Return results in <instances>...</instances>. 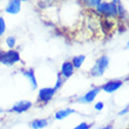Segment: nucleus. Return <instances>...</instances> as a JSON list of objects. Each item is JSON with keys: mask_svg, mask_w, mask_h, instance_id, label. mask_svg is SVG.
<instances>
[{"mask_svg": "<svg viewBox=\"0 0 129 129\" xmlns=\"http://www.w3.org/2000/svg\"><path fill=\"white\" fill-rule=\"evenodd\" d=\"M55 90L53 87H44V88L39 89V93H38V102L39 103H48L52 99L54 98Z\"/></svg>", "mask_w": 129, "mask_h": 129, "instance_id": "4", "label": "nucleus"}, {"mask_svg": "<svg viewBox=\"0 0 129 129\" xmlns=\"http://www.w3.org/2000/svg\"><path fill=\"white\" fill-rule=\"evenodd\" d=\"M3 113H4V109H3V108H0V114H3Z\"/></svg>", "mask_w": 129, "mask_h": 129, "instance_id": "26", "label": "nucleus"}, {"mask_svg": "<svg viewBox=\"0 0 129 129\" xmlns=\"http://www.w3.org/2000/svg\"><path fill=\"white\" fill-rule=\"evenodd\" d=\"M85 60H86V55L79 54V55H75V56H73V59L71 60V62H72V64H73L74 69H79V68L82 67V64H83Z\"/></svg>", "mask_w": 129, "mask_h": 129, "instance_id": "13", "label": "nucleus"}, {"mask_svg": "<svg viewBox=\"0 0 129 129\" xmlns=\"http://www.w3.org/2000/svg\"><path fill=\"white\" fill-rule=\"evenodd\" d=\"M103 108H105V103H103V102H98V103H95V106H94V109L98 110V112H101Z\"/></svg>", "mask_w": 129, "mask_h": 129, "instance_id": "20", "label": "nucleus"}, {"mask_svg": "<svg viewBox=\"0 0 129 129\" xmlns=\"http://www.w3.org/2000/svg\"><path fill=\"white\" fill-rule=\"evenodd\" d=\"M74 67H73V64H72V62L69 61V60H67V61H63L61 64V67H60V73L59 74L61 75L62 78L66 80V79H69L72 76V75L74 74Z\"/></svg>", "mask_w": 129, "mask_h": 129, "instance_id": "8", "label": "nucleus"}, {"mask_svg": "<svg viewBox=\"0 0 129 129\" xmlns=\"http://www.w3.org/2000/svg\"><path fill=\"white\" fill-rule=\"evenodd\" d=\"M108 66H109V58L107 55H101L96 60L93 68L90 69V75L94 76V78H100V76L105 74V72L108 68Z\"/></svg>", "mask_w": 129, "mask_h": 129, "instance_id": "2", "label": "nucleus"}, {"mask_svg": "<svg viewBox=\"0 0 129 129\" xmlns=\"http://www.w3.org/2000/svg\"><path fill=\"white\" fill-rule=\"evenodd\" d=\"M22 75H24L26 79H28V81L31 83V87L32 89H37L38 88V81H37V78H35V73H34V69H25L22 71Z\"/></svg>", "mask_w": 129, "mask_h": 129, "instance_id": "10", "label": "nucleus"}, {"mask_svg": "<svg viewBox=\"0 0 129 129\" xmlns=\"http://www.w3.org/2000/svg\"><path fill=\"white\" fill-rule=\"evenodd\" d=\"M80 1H81L82 4H86V3H87V1H88V0H80Z\"/></svg>", "mask_w": 129, "mask_h": 129, "instance_id": "24", "label": "nucleus"}, {"mask_svg": "<svg viewBox=\"0 0 129 129\" xmlns=\"http://www.w3.org/2000/svg\"><path fill=\"white\" fill-rule=\"evenodd\" d=\"M32 101H28V100H20L18 101L15 105H13V107L10 109V112L12 113H17V114H22V113H26L27 110L32 108Z\"/></svg>", "mask_w": 129, "mask_h": 129, "instance_id": "6", "label": "nucleus"}, {"mask_svg": "<svg viewBox=\"0 0 129 129\" xmlns=\"http://www.w3.org/2000/svg\"><path fill=\"white\" fill-rule=\"evenodd\" d=\"M112 3H114L115 5H117V4L121 3V0H112Z\"/></svg>", "mask_w": 129, "mask_h": 129, "instance_id": "23", "label": "nucleus"}, {"mask_svg": "<svg viewBox=\"0 0 129 129\" xmlns=\"http://www.w3.org/2000/svg\"><path fill=\"white\" fill-rule=\"evenodd\" d=\"M21 11V1L20 0H10L5 7V12L12 15H15Z\"/></svg>", "mask_w": 129, "mask_h": 129, "instance_id": "9", "label": "nucleus"}, {"mask_svg": "<svg viewBox=\"0 0 129 129\" xmlns=\"http://www.w3.org/2000/svg\"><path fill=\"white\" fill-rule=\"evenodd\" d=\"M1 56H3V51L0 49V59H1Z\"/></svg>", "mask_w": 129, "mask_h": 129, "instance_id": "25", "label": "nucleus"}, {"mask_svg": "<svg viewBox=\"0 0 129 129\" xmlns=\"http://www.w3.org/2000/svg\"><path fill=\"white\" fill-rule=\"evenodd\" d=\"M6 32V21L4 19V17H0V37Z\"/></svg>", "mask_w": 129, "mask_h": 129, "instance_id": "18", "label": "nucleus"}, {"mask_svg": "<svg viewBox=\"0 0 129 129\" xmlns=\"http://www.w3.org/2000/svg\"><path fill=\"white\" fill-rule=\"evenodd\" d=\"M21 3H26V1H29V0H20Z\"/></svg>", "mask_w": 129, "mask_h": 129, "instance_id": "27", "label": "nucleus"}, {"mask_svg": "<svg viewBox=\"0 0 129 129\" xmlns=\"http://www.w3.org/2000/svg\"><path fill=\"white\" fill-rule=\"evenodd\" d=\"M21 60L20 53L15 49H8L6 52H3V56L0 59V63H3L4 66L11 67L15 64L17 62H19Z\"/></svg>", "mask_w": 129, "mask_h": 129, "instance_id": "3", "label": "nucleus"}, {"mask_svg": "<svg viewBox=\"0 0 129 129\" xmlns=\"http://www.w3.org/2000/svg\"><path fill=\"white\" fill-rule=\"evenodd\" d=\"M102 1H103V0H88L85 5L86 6H88V7H92V8H95L99 4H101Z\"/></svg>", "mask_w": 129, "mask_h": 129, "instance_id": "17", "label": "nucleus"}, {"mask_svg": "<svg viewBox=\"0 0 129 129\" xmlns=\"http://www.w3.org/2000/svg\"><path fill=\"white\" fill-rule=\"evenodd\" d=\"M76 113V110L73 108H63V109H60V110H58V112L54 114V119L58 120V121H60V120H63L66 119V117H68L69 115H72V114H75Z\"/></svg>", "mask_w": 129, "mask_h": 129, "instance_id": "11", "label": "nucleus"}, {"mask_svg": "<svg viewBox=\"0 0 129 129\" xmlns=\"http://www.w3.org/2000/svg\"><path fill=\"white\" fill-rule=\"evenodd\" d=\"M100 92H101L100 87H94V88H92L90 90H88L85 95H82L81 98H79L78 101L80 102V103H92L96 99V96L99 95Z\"/></svg>", "mask_w": 129, "mask_h": 129, "instance_id": "7", "label": "nucleus"}, {"mask_svg": "<svg viewBox=\"0 0 129 129\" xmlns=\"http://www.w3.org/2000/svg\"><path fill=\"white\" fill-rule=\"evenodd\" d=\"M90 126L92 124H89L87 122H81V123H79L76 127H74L73 129H90Z\"/></svg>", "mask_w": 129, "mask_h": 129, "instance_id": "19", "label": "nucleus"}, {"mask_svg": "<svg viewBox=\"0 0 129 129\" xmlns=\"http://www.w3.org/2000/svg\"><path fill=\"white\" fill-rule=\"evenodd\" d=\"M48 126V120L46 119H35L29 123L32 129H44Z\"/></svg>", "mask_w": 129, "mask_h": 129, "instance_id": "12", "label": "nucleus"}, {"mask_svg": "<svg viewBox=\"0 0 129 129\" xmlns=\"http://www.w3.org/2000/svg\"><path fill=\"white\" fill-rule=\"evenodd\" d=\"M95 11L98 14H101L107 19L110 18H117V5H115L112 1H102L95 7Z\"/></svg>", "mask_w": 129, "mask_h": 129, "instance_id": "1", "label": "nucleus"}, {"mask_svg": "<svg viewBox=\"0 0 129 129\" xmlns=\"http://www.w3.org/2000/svg\"><path fill=\"white\" fill-rule=\"evenodd\" d=\"M128 112H129V107H128V106H127L126 108H123L122 110H120V112H119V116L127 115V114H128Z\"/></svg>", "mask_w": 129, "mask_h": 129, "instance_id": "21", "label": "nucleus"}, {"mask_svg": "<svg viewBox=\"0 0 129 129\" xmlns=\"http://www.w3.org/2000/svg\"><path fill=\"white\" fill-rule=\"evenodd\" d=\"M5 44H6V46L10 48V49H14L15 45H17V39H15V37H13V35H10V37L6 38Z\"/></svg>", "mask_w": 129, "mask_h": 129, "instance_id": "14", "label": "nucleus"}, {"mask_svg": "<svg viewBox=\"0 0 129 129\" xmlns=\"http://www.w3.org/2000/svg\"><path fill=\"white\" fill-rule=\"evenodd\" d=\"M100 129H113V124H107L105 127H101Z\"/></svg>", "mask_w": 129, "mask_h": 129, "instance_id": "22", "label": "nucleus"}, {"mask_svg": "<svg viewBox=\"0 0 129 129\" xmlns=\"http://www.w3.org/2000/svg\"><path fill=\"white\" fill-rule=\"evenodd\" d=\"M64 82V79L62 78L60 74H58V76H56V82H55V86L53 87V88L55 89V90H59V89L62 87V85H63Z\"/></svg>", "mask_w": 129, "mask_h": 129, "instance_id": "16", "label": "nucleus"}, {"mask_svg": "<svg viewBox=\"0 0 129 129\" xmlns=\"http://www.w3.org/2000/svg\"><path fill=\"white\" fill-rule=\"evenodd\" d=\"M117 17L122 18L123 20H126L127 19V11H126L124 6H123L121 3L117 4Z\"/></svg>", "mask_w": 129, "mask_h": 129, "instance_id": "15", "label": "nucleus"}, {"mask_svg": "<svg viewBox=\"0 0 129 129\" xmlns=\"http://www.w3.org/2000/svg\"><path fill=\"white\" fill-rule=\"evenodd\" d=\"M123 85V81L121 80H110V81H107L106 83L100 87L101 90H103L105 93H108V94H112V93H115L116 90H119Z\"/></svg>", "mask_w": 129, "mask_h": 129, "instance_id": "5", "label": "nucleus"}]
</instances>
